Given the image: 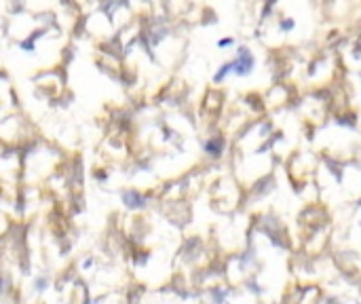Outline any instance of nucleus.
Instances as JSON below:
<instances>
[{
  "label": "nucleus",
  "instance_id": "obj_1",
  "mask_svg": "<svg viewBox=\"0 0 361 304\" xmlns=\"http://www.w3.org/2000/svg\"><path fill=\"white\" fill-rule=\"evenodd\" d=\"M205 148H207V152L216 157V154H220V148H222V144H218V141H207Z\"/></svg>",
  "mask_w": 361,
  "mask_h": 304
},
{
  "label": "nucleus",
  "instance_id": "obj_2",
  "mask_svg": "<svg viewBox=\"0 0 361 304\" xmlns=\"http://www.w3.org/2000/svg\"><path fill=\"white\" fill-rule=\"evenodd\" d=\"M36 283H38V289H43V287H45V283H46V281H45V279H38Z\"/></svg>",
  "mask_w": 361,
  "mask_h": 304
}]
</instances>
